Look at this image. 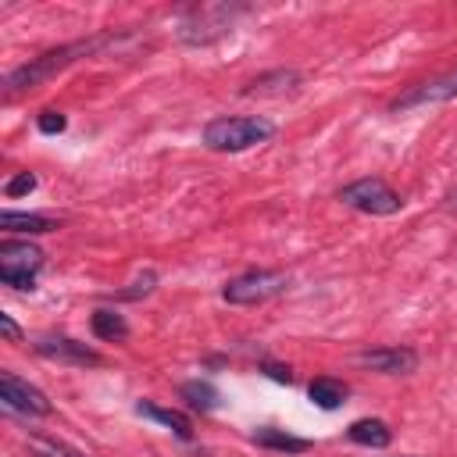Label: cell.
<instances>
[{"instance_id": "cell-8", "label": "cell", "mask_w": 457, "mask_h": 457, "mask_svg": "<svg viewBox=\"0 0 457 457\" xmlns=\"http://www.w3.org/2000/svg\"><path fill=\"white\" fill-rule=\"evenodd\" d=\"M36 350H39L43 357L57 361V364H79V368L104 364V357H100L93 346H86V343H79V339H68V336H43V339L36 343Z\"/></svg>"}, {"instance_id": "cell-4", "label": "cell", "mask_w": 457, "mask_h": 457, "mask_svg": "<svg viewBox=\"0 0 457 457\" xmlns=\"http://www.w3.org/2000/svg\"><path fill=\"white\" fill-rule=\"evenodd\" d=\"M286 286H289V275H286V271L257 268V271H243V275L228 278V282H225V289H221V296H225L228 303L246 307V303H264V300L278 296Z\"/></svg>"}, {"instance_id": "cell-18", "label": "cell", "mask_w": 457, "mask_h": 457, "mask_svg": "<svg viewBox=\"0 0 457 457\" xmlns=\"http://www.w3.org/2000/svg\"><path fill=\"white\" fill-rule=\"evenodd\" d=\"M29 450H32L36 457H86L82 450H75V446H68V443H57V439H50V436H32V439H29Z\"/></svg>"}, {"instance_id": "cell-10", "label": "cell", "mask_w": 457, "mask_h": 457, "mask_svg": "<svg viewBox=\"0 0 457 457\" xmlns=\"http://www.w3.org/2000/svg\"><path fill=\"white\" fill-rule=\"evenodd\" d=\"M357 364H364L371 371H382V375H407V371L418 368V353L407 350V346H378V350H361Z\"/></svg>"}, {"instance_id": "cell-7", "label": "cell", "mask_w": 457, "mask_h": 457, "mask_svg": "<svg viewBox=\"0 0 457 457\" xmlns=\"http://www.w3.org/2000/svg\"><path fill=\"white\" fill-rule=\"evenodd\" d=\"M0 400H4V407H7V411L36 414V418H46V414L54 411V403L46 400V393H43V389H36V386L21 382V378H18V375H11V371H4V375H0Z\"/></svg>"}, {"instance_id": "cell-20", "label": "cell", "mask_w": 457, "mask_h": 457, "mask_svg": "<svg viewBox=\"0 0 457 457\" xmlns=\"http://www.w3.org/2000/svg\"><path fill=\"white\" fill-rule=\"evenodd\" d=\"M32 189H36V175H32V171H18V175L4 186L7 196H21V193H32Z\"/></svg>"}, {"instance_id": "cell-19", "label": "cell", "mask_w": 457, "mask_h": 457, "mask_svg": "<svg viewBox=\"0 0 457 457\" xmlns=\"http://www.w3.org/2000/svg\"><path fill=\"white\" fill-rule=\"evenodd\" d=\"M36 125H39V132H46V136H54V132H64V125H68V118L61 114V111H39V118H36Z\"/></svg>"}, {"instance_id": "cell-9", "label": "cell", "mask_w": 457, "mask_h": 457, "mask_svg": "<svg viewBox=\"0 0 457 457\" xmlns=\"http://www.w3.org/2000/svg\"><path fill=\"white\" fill-rule=\"evenodd\" d=\"M457 96V68L432 79V82H421L414 89H407L403 96L393 100V111H411V107H425V104H443V100H453Z\"/></svg>"}, {"instance_id": "cell-2", "label": "cell", "mask_w": 457, "mask_h": 457, "mask_svg": "<svg viewBox=\"0 0 457 457\" xmlns=\"http://www.w3.org/2000/svg\"><path fill=\"white\" fill-rule=\"evenodd\" d=\"M275 136V125L268 118H257V114H239V118H214L204 125V143L211 150H250L264 139Z\"/></svg>"}, {"instance_id": "cell-13", "label": "cell", "mask_w": 457, "mask_h": 457, "mask_svg": "<svg viewBox=\"0 0 457 457\" xmlns=\"http://www.w3.org/2000/svg\"><path fill=\"white\" fill-rule=\"evenodd\" d=\"M346 436H350L353 443H361V446H371V450H382V446H389V439H393L389 425L378 421V418H361V421H353V425L346 428Z\"/></svg>"}, {"instance_id": "cell-16", "label": "cell", "mask_w": 457, "mask_h": 457, "mask_svg": "<svg viewBox=\"0 0 457 457\" xmlns=\"http://www.w3.org/2000/svg\"><path fill=\"white\" fill-rule=\"evenodd\" d=\"M89 325H93V336H96V339H107V343H118V339L129 336V321H125L118 311H107V307L93 311Z\"/></svg>"}, {"instance_id": "cell-15", "label": "cell", "mask_w": 457, "mask_h": 457, "mask_svg": "<svg viewBox=\"0 0 457 457\" xmlns=\"http://www.w3.org/2000/svg\"><path fill=\"white\" fill-rule=\"evenodd\" d=\"M253 443L257 446H268V450H278V453H303V450H311V439L289 436L282 428H257L253 432Z\"/></svg>"}, {"instance_id": "cell-6", "label": "cell", "mask_w": 457, "mask_h": 457, "mask_svg": "<svg viewBox=\"0 0 457 457\" xmlns=\"http://www.w3.org/2000/svg\"><path fill=\"white\" fill-rule=\"evenodd\" d=\"M228 25H232V7H225V4L221 7H196L182 18L179 36L186 43H211V39L225 36Z\"/></svg>"}, {"instance_id": "cell-12", "label": "cell", "mask_w": 457, "mask_h": 457, "mask_svg": "<svg viewBox=\"0 0 457 457\" xmlns=\"http://www.w3.org/2000/svg\"><path fill=\"white\" fill-rule=\"evenodd\" d=\"M136 414H143V418H154V421L168 425L179 439H193V421H189L182 411H175V407H157V403H150V400H139V403H136Z\"/></svg>"}, {"instance_id": "cell-22", "label": "cell", "mask_w": 457, "mask_h": 457, "mask_svg": "<svg viewBox=\"0 0 457 457\" xmlns=\"http://www.w3.org/2000/svg\"><path fill=\"white\" fill-rule=\"evenodd\" d=\"M0 332H4L11 343H18V339H21V328L14 325V318H11V314H0Z\"/></svg>"}, {"instance_id": "cell-1", "label": "cell", "mask_w": 457, "mask_h": 457, "mask_svg": "<svg viewBox=\"0 0 457 457\" xmlns=\"http://www.w3.org/2000/svg\"><path fill=\"white\" fill-rule=\"evenodd\" d=\"M104 43H107V36H100V39H79V43H68V46L46 50V54L32 57L29 64H21V68L7 71V79H4V93H7V96H14V93H25V89H36L39 82L54 79L61 68H68L71 61H79V57H86V54L100 50Z\"/></svg>"}, {"instance_id": "cell-14", "label": "cell", "mask_w": 457, "mask_h": 457, "mask_svg": "<svg viewBox=\"0 0 457 457\" xmlns=\"http://www.w3.org/2000/svg\"><path fill=\"white\" fill-rule=\"evenodd\" d=\"M307 396H311V403H314V407H321V411H336V407L346 400V386H343L339 378L321 375V378H314V382H311Z\"/></svg>"}, {"instance_id": "cell-3", "label": "cell", "mask_w": 457, "mask_h": 457, "mask_svg": "<svg viewBox=\"0 0 457 457\" xmlns=\"http://www.w3.org/2000/svg\"><path fill=\"white\" fill-rule=\"evenodd\" d=\"M43 268V250L25 239H4L0 243V282L14 289H32L36 271Z\"/></svg>"}, {"instance_id": "cell-21", "label": "cell", "mask_w": 457, "mask_h": 457, "mask_svg": "<svg viewBox=\"0 0 457 457\" xmlns=\"http://www.w3.org/2000/svg\"><path fill=\"white\" fill-rule=\"evenodd\" d=\"M261 371H264L268 378H275V382H286V386L293 382V371H289V364H275V361H268Z\"/></svg>"}, {"instance_id": "cell-11", "label": "cell", "mask_w": 457, "mask_h": 457, "mask_svg": "<svg viewBox=\"0 0 457 457\" xmlns=\"http://www.w3.org/2000/svg\"><path fill=\"white\" fill-rule=\"evenodd\" d=\"M0 225H4L7 232L39 236V232H54V228H57V218H50V214H32V211H4V214H0Z\"/></svg>"}, {"instance_id": "cell-5", "label": "cell", "mask_w": 457, "mask_h": 457, "mask_svg": "<svg viewBox=\"0 0 457 457\" xmlns=\"http://www.w3.org/2000/svg\"><path fill=\"white\" fill-rule=\"evenodd\" d=\"M339 200L346 204V207H353V211H361V214H396L400 211V193H393L382 179H357V182H350V186H343L339 189Z\"/></svg>"}, {"instance_id": "cell-17", "label": "cell", "mask_w": 457, "mask_h": 457, "mask_svg": "<svg viewBox=\"0 0 457 457\" xmlns=\"http://www.w3.org/2000/svg\"><path fill=\"white\" fill-rule=\"evenodd\" d=\"M182 400L193 407V411H214L218 407V389L207 382V378H193L182 386Z\"/></svg>"}]
</instances>
